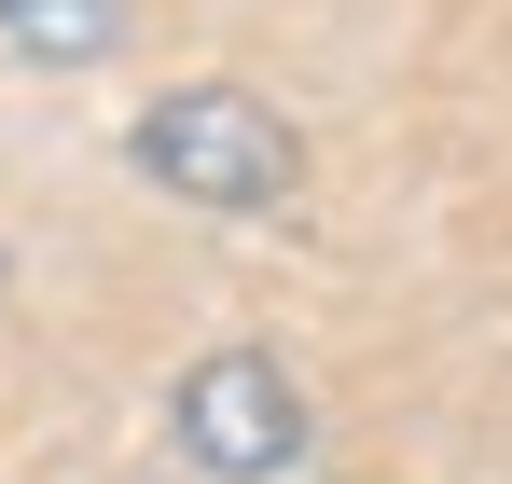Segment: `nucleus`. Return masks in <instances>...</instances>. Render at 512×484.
<instances>
[{"instance_id":"1","label":"nucleus","mask_w":512,"mask_h":484,"mask_svg":"<svg viewBox=\"0 0 512 484\" xmlns=\"http://www.w3.org/2000/svg\"><path fill=\"white\" fill-rule=\"evenodd\" d=\"M125 166H139L153 194H180V208H222V222H277V208L305 194V139H291V111L250 97V83H167V97H139Z\"/></svg>"},{"instance_id":"2","label":"nucleus","mask_w":512,"mask_h":484,"mask_svg":"<svg viewBox=\"0 0 512 484\" xmlns=\"http://www.w3.org/2000/svg\"><path fill=\"white\" fill-rule=\"evenodd\" d=\"M167 429L208 484H291L305 471V388L263 360V346H208L167 388Z\"/></svg>"},{"instance_id":"3","label":"nucleus","mask_w":512,"mask_h":484,"mask_svg":"<svg viewBox=\"0 0 512 484\" xmlns=\"http://www.w3.org/2000/svg\"><path fill=\"white\" fill-rule=\"evenodd\" d=\"M125 28H139V0H0V42L28 70H97V56H125Z\"/></svg>"},{"instance_id":"4","label":"nucleus","mask_w":512,"mask_h":484,"mask_svg":"<svg viewBox=\"0 0 512 484\" xmlns=\"http://www.w3.org/2000/svg\"><path fill=\"white\" fill-rule=\"evenodd\" d=\"M0 305H14V263H0Z\"/></svg>"}]
</instances>
